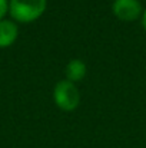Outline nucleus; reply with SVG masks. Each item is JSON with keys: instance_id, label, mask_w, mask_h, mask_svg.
Returning <instances> with one entry per match:
<instances>
[{"instance_id": "5", "label": "nucleus", "mask_w": 146, "mask_h": 148, "mask_svg": "<svg viewBox=\"0 0 146 148\" xmlns=\"http://www.w3.org/2000/svg\"><path fill=\"white\" fill-rule=\"evenodd\" d=\"M86 75V65L80 59H72L66 66V76L70 82H77Z\"/></svg>"}, {"instance_id": "7", "label": "nucleus", "mask_w": 146, "mask_h": 148, "mask_svg": "<svg viewBox=\"0 0 146 148\" xmlns=\"http://www.w3.org/2000/svg\"><path fill=\"white\" fill-rule=\"evenodd\" d=\"M142 23H143V27H145V30H146V10H145V13H143V19H142Z\"/></svg>"}, {"instance_id": "3", "label": "nucleus", "mask_w": 146, "mask_h": 148, "mask_svg": "<svg viewBox=\"0 0 146 148\" xmlns=\"http://www.w3.org/2000/svg\"><path fill=\"white\" fill-rule=\"evenodd\" d=\"M113 13L122 20H135L142 13V6L139 0H115Z\"/></svg>"}, {"instance_id": "2", "label": "nucleus", "mask_w": 146, "mask_h": 148, "mask_svg": "<svg viewBox=\"0 0 146 148\" xmlns=\"http://www.w3.org/2000/svg\"><path fill=\"white\" fill-rule=\"evenodd\" d=\"M53 98L57 106L63 111H73L80 101L77 86L67 79H63L56 84L53 91Z\"/></svg>"}, {"instance_id": "1", "label": "nucleus", "mask_w": 146, "mask_h": 148, "mask_svg": "<svg viewBox=\"0 0 146 148\" xmlns=\"http://www.w3.org/2000/svg\"><path fill=\"white\" fill-rule=\"evenodd\" d=\"M46 0H10L9 12L19 22H32L43 14Z\"/></svg>"}, {"instance_id": "6", "label": "nucleus", "mask_w": 146, "mask_h": 148, "mask_svg": "<svg viewBox=\"0 0 146 148\" xmlns=\"http://www.w3.org/2000/svg\"><path fill=\"white\" fill-rule=\"evenodd\" d=\"M7 10H9V1L7 0H0V20L7 13Z\"/></svg>"}, {"instance_id": "4", "label": "nucleus", "mask_w": 146, "mask_h": 148, "mask_svg": "<svg viewBox=\"0 0 146 148\" xmlns=\"http://www.w3.org/2000/svg\"><path fill=\"white\" fill-rule=\"evenodd\" d=\"M17 38V26L10 20H0V48L10 46Z\"/></svg>"}]
</instances>
